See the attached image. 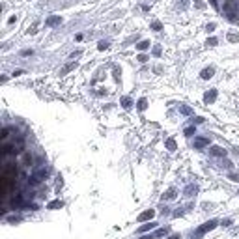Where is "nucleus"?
I'll return each instance as SVG.
<instances>
[{
	"label": "nucleus",
	"mask_w": 239,
	"mask_h": 239,
	"mask_svg": "<svg viewBox=\"0 0 239 239\" xmlns=\"http://www.w3.org/2000/svg\"><path fill=\"white\" fill-rule=\"evenodd\" d=\"M181 110H183L185 114H191V109H189V106H181Z\"/></svg>",
	"instance_id": "c85d7f7f"
},
{
	"label": "nucleus",
	"mask_w": 239,
	"mask_h": 239,
	"mask_svg": "<svg viewBox=\"0 0 239 239\" xmlns=\"http://www.w3.org/2000/svg\"><path fill=\"white\" fill-rule=\"evenodd\" d=\"M217 99V90H211V91H206L204 94V101L206 103H213Z\"/></svg>",
	"instance_id": "0eeeda50"
},
{
	"label": "nucleus",
	"mask_w": 239,
	"mask_h": 239,
	"mask_svg": "<svg viewBox=\"0 0 239 239\" xmlns=\"http://www.w3.org/2000/svg\"><path fill=\"white\" fill-rule=\"evenodd\" d=\"M131 105H133L131 97H121V106H123V109H131Z\"/></svg>",
	"instance_id": "f8f14e48"
},
{
	"label": "nucleus",
	"mask_w": 239,
	"mask_h": 239,
	"mask_svg": "<svg viewBox=\"0 0 239 239\" xmlns=\"http://www.w3.org/2000/svg\"><path fill=\"white\" fill-rule=\"evenodd\" d=\"M58 23H62V17H50V19H47L49 26H54V24H58Z\"/></svg>",
	"instance_id": "9b49d317"
},
{
	"label": "nucleus",
	"mask_w": 239,
	"mask_h": 239,
	"mask_svg": "<svg viewBox=\"0 0 239 239\" xmlns=\"http://www.w3.org/2000/svg\"><path fill=\"white\" fill-rule=\"evenodd\" d=\"M237 192H239V191H237Z\"/></svg>",
	"instance_id": "2f4dec72"
},
{
	"label": "nucleus",
	"mask_w": 239,
	"mask_h": 239,
	"mask_svg": "<svg viewBox=\"0 0 239 239\" xmlns=\"http://www.w3.org/2000/svg\"><path fill=\"white\" fill-rule=\"evenodd\" d=\"M166 148H168L170 151H174L176 150V140L174 138H168V140H166Z\"/></svg>",
	"instance_id": "4468645a"
},
{
	"label": "nucleus",
	"mask_w": 239,
	"mask_h": 239,
	"mask_svg": "<svg viewBox=\"0 0 239 239\" xmlns=\"http://www.w3.org/2000/svg\"><path fill=\"white\" fill-rule=\"evenodd\" d=\"M138 62H142V64L148 62V56H146V54H140V56H138Z\"/></svg>",
	"instance_id": "393cba45"
},
{
	"label": "nucleus",
	"mask_w": 239,
	"mask_h": 239,
	"mask_svg": "<svg viewBox=\"0 0 239 239\" xmlns=\"http://www.w3.org/2000/svg\"><path fill=\"white\" fill-rule=\"evenodd\" d=\"M230 41H239V38L235 34H230Z\"/></svg>",
	"instance_id": "bb28decb"
},
{
	"label": "nucleus",
	"mask_w": 239,
	"mask_h": 239,
	"mask_svg": "<svg viewBox=\"0 0 239 239\" xmlns=\"http://www.w3.org/2000/svg\"><path fill=\"white\" fill-rule=\"evenodd\" d=\"M194 133H196V129H194V127H187V129H185V136H192Z\"/></svg>",
	"instance_id": "a211bd4d"
},
{
	"label": "nucleus",
	"mask_w": 239,
	"mask_h": 239,
	"mask_svg": "<svg viewBox=\"0 0 239 239\" xmlns=\"http://www.w3.org/2000/svg\"><path fill=\"white\" fill-rule=\"evenodd\" d=\"M218 224H221V222H218L217 218H209V221H206L204 224H200V226H198L194 232L191 233V239H200V237H204L207 232L215 230V228H217Z\"/></svg>",
	"instance_id": "f257e3e1"
},
{
	"label": "nucleus",
	"mask_w": 239,
	"mask_h": 239,
	"mask_svg": "<svg viewBox=\"0 0 239 239\" xmlns=\"http://www.w3.org/2000/svg\"><path fill=\"white\" fill-rule=\"evenodd\" d=\"M213 75H215V67H213V65H209V67H206V69H204V71L200 73V77L207 80V79H211Z\"/></svg>",
	"instance_id": "423d86ee"
},
{
	"label": "nucleus",
	"mask_w": 239,
	"mask_h": 239,
	"mask_svg": "<svg viewBox=\"0 0 239 239\" xmlns=\"http://www.w3.org/2000/svg\"><path fill=\"white\" fill-rule=\"evenodd\" d=\"M233 224V221H232V218H226V221H221V226L222 228H224V226H232Z\"/></svg>",
	"instance_id": "aec40b11"
},
{
	"label": "nucleus",
	"mask_w": 239,
	"mask_h": 239,
	"mask_svg": "<svg viewBox=\"0 0 239 239\" xmlns=\"http://www.w3.org/2000/svg\"><path fill=\"white\" fill-rule=\"evenodd\" d=\"M60 207H64V202H62V200H52V202L47 206V209H60Z\"/></svg>",
	"instance_id": "1a4fd4ad"
},
{
	"label": "nucleus",
	"mask_w": 239,
	"mask_h": 239,
	"mask_svg": "<svg viewBox=\"0 0 239 239\" xmlns=\"http://www.w3.org/2000/svg\"><path fill=\"white\" fill-rule=\"evenodd\" d=\"M207 144H209V138H196V140H194V148H196V150H202V148L207 146Z\"/></svg>",
	"instance_id": "6e6552de"
},
{
	"label": "nucleus",
	"mask_w": 239,
	"mask_h": 239,
	"mask_svg": "<svg viewBox=\"0 0 239 239\" xmlns=\"http://www.w3.org/2000/svg\"><path fill=\"white\" fill-rule=\"evenodd\" d=\"M97 49H99V50H105V49H109V43H106V41H99Z\"/></svg>",
	"instance_id": "412c9836"
},
{
	"label": "nucleus",
	"mask_w": 239,
	"mask_h": 239,
	"mask_svg": "<svg viewBox=\"0 0 239 239\" xmlns=\"http://www.w3.org/2000/svg\"><path fill=\"white\" fill-rule=\"evenodd\" d=\"M32 155H30V153H24L23 155V166H30V165H32Z\"/></svg>",
	"instance_id": "9d476101"
},
{
	"label": "nucleus",
	"mask_w": 239,
	"mask_h": 239,
	"mask_svg": "<svg viewBox=\"0 0 239 239\" xmlns=\"http://www.w3.org/2000/svg\"><path fill=\"white\" fill-rule=\"evenodd\" d=\"M207 45H209V47H215L217 45V38H209L207 39Z\"/></svg>",
	"instance_id": "5701e85b"
},
{
	"label": "nucleus",
	"mask_w": 239,
	"mask_h": 239,
	"mask_svg": "<svg viewBox=\"0 0 239 239\" xmlns=\"http://www.w3.org/2000/svg\"><path fill=\"white\" fill-rule=\"evenodd\" d=\"M192 192L196 194V185H189V187H187V191H185V194H187V196H191Z\"/></svg>",
	"instance_id": "f3484780"
},
{
	"label": "nucleus",
	"mask_w": 239,
	"mask_h": 239,
	"mask_svg": "<svg viewBox=\"0 0 239 239\" xmlns=\"http://www.w3.org/2000/svg\"><path fill=\"white\" fill-rule=\"evenodd\" d=\"M172 198H176V189H170L166 194H162V200H172Z\"/></svg>",
	"instance_id": "ddd939ff"
},
{
	"label": "nucleus",
	"mask_w": 239,
	"mask_h": 239,
	"mask_svg": "<svg viewBox=\"0 0 239 239\" xmlns=\"http://www.w3.org/2000/svg\"><path fill=\"white\" fill-rule=\"evenodd\" d=\"M170 233V226H161V228H157V230H153V237L155 239H161V237H165Z\"/></svg>",
	"instance_id": "7ed1b4c3"
},
{
	"label": "nucleus",
	"mask_w": 239,
	"mask_h": 239,
	"mask_svg": "<svg viewBox=\"0 0 239 239\" xmlns=\"http://www.w3.org/2000/svg\"><path fill=\"white\" fill-rule=\"evenodd\" d=\"M209 153H211L213 157H226V150L221 148V146H211Z\"/></svg>",
	"instance_id": "20e7f679"
},
{
	"label": "nucleus",
	"mask_w": 239,
	"mask_h": 239,
	"mask_svg": "<svg viewBox=\"0 0 239 239\" xmlns=\"http://www.w3.org/2000/svg\"><path fill=\"white\" fill-rule=\"evenodd\" d=\"M75 67V64H69V65H65V67H64V71H62V73H69V71L71 69H73Z\"/></svg>",
	"instance_id": "b1692460"
},
{
	"label": "nucleus",
	"mask_w": 239,
	"mask_h": 239,
	"mask_svg": "<svg viewBox=\"0 0 239 239\" xmlns=\"http://www.w3.org/2000/svg\"><path fill=\"white\" fill-rule=\"evenodd\" d=\"M146 106H148V101L142 97V99L138 101V110H146Z\"/></svg>",
	"instance_id": "dca6fc26"
},
{
	"label": "nucleus",
	"mask_w": 239,
	"mask_h": 239,
	"mask_svg": "<svg viewBox=\"0 0 239 239\" xmlns=\"http://www.w3.org/2000/svg\"><path fill=\"white\" fill-rule=\"evenodd\" d=\"M136 49H138V50H146V49H150V41H140L138 45H136Z\"/></svg>",
	"instance_id": "2eb2a0df"
},
{
	"label": "nucleus",
	"mask_w": 239,
	"mask_h": 239,
	"mask_svg": "<svg viewBox=\"0 0 239 239\" xmlns=\"http://www.w3.org/2000/svg\"><path fill=\"white\" fill-rule=\"evenodd\" d=\"M150 230H157V224H155V222H148V224L140 226L138 230H136V233H146V232H150Z\"/></svg>",
	"instance_id": "39448f33"
},
{
	"label": "nucleus",
	"mask_w": 239,
	"mask_h": 239,
	"mask_svg": "<svg viewBox=\"0 0 239 239\" xmlns=\"http://www.w3.org/2000/svg\"><path fill=\"white\" fill-rule=\"evenodd\" d=\"M140 239H155V237H153V235H142Z\"/></svg>",
	"instance_id": "7c9ffc66"
},
{
	"label": "nucleus",
	"mask_w": 239,
	"mask_h": 239,
	"mask_svg": "<svg viewBox=\"0 0 239 239\" xmlns=\"http://www.w3.org/2000/svg\"><path fill=\"white\" fill-rule=\"evenodd\" d=\"M151 28H153V30H157V32H159V30H161L162 26H161V23H159V21H155V23H151Z\"/></svg>",
	"instance_id": "4be33fe9"
},
{
	"label": "nucleus",
	"mask_w": 239,
	"mask_h": 239,
	"mask_svg": "<svg viewBox=\"0 0 239 239\" xmlns=\"http://www.w3.org/2000/svg\"><path fill=\"white\" fill-rule=\"evenodd\" d=\"M32 54H34L32 49H24V50H21V56H32Z\"/></svg>",
	"instance_id": "6ab92c4d"
},
{
	"label": "nucleus",
	"mask_w": 239,
	"mask_h": 239,
	"mask_svg": "<svg viewBox=\"0 0 239 239\" xmlns=\"http://www.w3.org/2000/svg\"><path fill=\"white\" fill-rule=\"evenodd\" d=\"M153 54H155V56H159V54H161V47H155L153 49Z\"/></svg>",
	"instance_id": "cd10ccee"
},
{
	"label": "nucleus",
	"mask_w": 239,
	"mask_h": 239,
	"mask_svg": "<svg viewBox=\"0 0 239 239\" xmlns=\"http://www.w3.org/2000/svg\"><path fill=\"white\" fill-rule=\"evenodd\" d=\"M166 239H181L179 233H174V235H170V237H166Z\"/></svg>",
	"instance_id": "c756f323"
},
{
	"label": "nucleus",
	"mask_w": 239,
	"mask_h": 239,
	"mask_svg": "<svg viewBox=\"0 0 239 239\" xmlns=\"http://www.w3.org/2000/svg\"><path fill=\"white\" fill-rule=\"evenodd\" d=\"M230 179H233V181H239V174H233V172H232V174H230Z\"/></svg>",
	"instance_id": "a878e982"
},
{
	"label": "nucleus",
	"mask_w": 239,
	"mask_h": 239,
	"mask_svg": "<svg viewBox=\"0 0 239 239\" xmlns=\"http://www.w3.org/2000/svg\"><path fill=\"white\" fill-rule=\"evenodd\" d=\"M153 217H155V209H146L136 217V222H150L153 221Z\"/></svg>",
	"instance_id": "f03ea898"
}]
</instances>
